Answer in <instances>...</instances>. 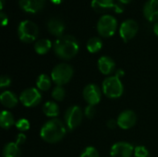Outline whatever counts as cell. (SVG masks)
Masks as SVG:
<instances>
[{"mask_svg":"<svg viewBox=\"0 0 158 157\" xmlns=\"http://www.w3.org/2000/svg\"><path fill=\"white\" fill-rule=\"evenodd\" d=\"M143 15L149 21L158 20V0H148L143 6Z\"/></svg>","mask_w":158,"mask_h":157,"instance_id":"obj_15","label":"cell"},{"mask_svg":"<svg viewBox=\"0 0 158 157\" xmlns=\"http://www.w3.org/2000/svg\"><path fill=\"white\" fill-rule=\"evenodd\" d=\"M52 3H54L55 5H59V4H61L62 3V1L63 0H50Z\"/></svg>","mask_w":158,"mask_h":157,"instance_id":"obj_37","label":"cell"},{"mask_svg":"<svg viewBox=\"0 0 158 157\" xmlns=\"http://www.w3.org/2000/svg\"><path fill=\"white\" fill-rule=\"evenodd\" d=\"M10 84H11L10 78L7 75H2L1 78H0V87L3 89V88L8 87Z\"/></svg>","mask_w":158,"mask_h":157,"instance_id":"obj_30","label":"cell"},{"mask_svg":"<svg viewBox=\"0 0 158 157\" xmlns=\"http://www.w3.org/2000/svg\"><path fill=\"white\" fill-rule=\"evenodd\" d=\"M1 104L6 108H13L18 105L19 99L17 95L10 91H4L0 95Z\"/></svg>","mask_w":158,"mask_h":157,"instance_id":"obj_18","label":"cell"},{"mask_svg":"<svg viewBox=\"0 0 158 157\" xmlns=\"http://www.w3.org/2000/svg\"><path fill=\"white\" fill-rule=\"evenodd\" d=\"M0 19H1L2 26H6L8 23V18H7L6 14L4 13L3 11H1V13H0Z\"/></svg>","mask_w":158,"mask_h":157,"instance_id":"obj_32","label":"cell"},{"mask_svg":"<svg viewBox=\"0 0 158 157\" xmlns=\"http://www.w3.org/2000/svg\"><path fill=\"white\" fill-rule=\"evenodd\" d=\"M47 29L51 34L59 38L63 36L65 31V24L59 18H52L47 22Z\"/></svg>","mask_w":158,"mask_h":157,"instance_id":"obj_16","label":"cell"},{"mask_svg":"<svg viewBox=\"0 0 158 157\" xmlns=\"http://www.w3.org/2000/svg\"><path fill=\"white\" fill-rule=\"evenodd\" d=\"M52 47V43L49 39H41L38 40L34 44V50L39 55L46 54Z\"/></svg>","mask_w":158,"mask_h":157,"instance_id":"obj_22","label":"cell"},{"mask_svg":"<svg viewBox=\"0 0 158 157\" xmlns=\"http://www.w3.org/2000/svg\"><path fill=\"white\" fill-rule=\"evenodd\" d=\"M15 125H16L17 129H18L19 131H21V132L27 131V130L30 129V122H29L26 118H20V119H19V120L16 122Z\"/></svg>","mask_w":158,"mask_h":157,"instance_id":"obj_27","label":"cell"},{"mask_svg":"<svg viewBox=\"0 0 158 157\" xmlns=\"http://www.w3.org/2000/svg\"><path fill=\"white\" fill-rule=\"evenodd\" d=\"M45 0H19V5L21 9L28 13H36L44 6Z\"/></svg>","mask_w":158,"mask_h":157,"instance_id":"obj_14","label":"cell"},{"mask_svg":"<svg viewBox=\"0 0 158 157\" xmlns=\"http://www.w3.org/2000/svg\"><path fill=\"white\" fill-rule=\"evenodd\" d=\"M132 0H118V2L119 3H121L122 5H126V4H129V3H131Z\"/></svg>","mask_w":158,"mask_h":157,"instance_id":"obj_36","label":"cell"},{"mask_svg":"<svg viewBox=\"0 0 158 157\" xmlns=\"http://www.w3.org/2000/svg\"><path fill=\"white\" fill-rule=\"evenodd\" d=\"M14 124H16V123H15V119H14L13 115L6 110H3L1 112V115H0V125L2 127V129L8 130Z\"/></svg>","mask_w":158,"mask_h":157,"instance_id":"obj_21","label":"cell"},{"mask_svg":"<svg viewBox=\"0 0 158 157\" xmlns=\"http://www.w3.org/2000/svg\"><path fill=\"white\" fill-rule=\"evenodd\" d=\"M106 126H107L108 129L114 130V129H116V127L118 126V121L115 120V119H109V120L107 121V123H106Z\"/></svg>","mask_w":158,"mask_h":157,"instance_id":"obj_33","label":"cell"},{"mask_svg":"<svg viewBox=\"0 0 158 157\" xmlns=\"http://www.w3.org/2000/svg\"><path fill=\"white\" fill-rule=\"evenodd\" d=\"M66 96V91L63 88V86H58L56 85L54 90L52 91V97L56 100V101H63L64 98Z\"/></svg>","mask_w":158,"mask_h":157,"instance_id":"obj_25","label":"cell"},{"mask_svg":"<svg viewBox=\"0 0 158 157\" xmlns=\"http://www.w3.org/2000/svg\"><path fill=\"white\" fill-rule=\"evenodd\" d=\"M19 101L26 107H34L41 103L42 94L36 88H28L20 93Z\"/></svg>","mask_w":158,"mask_h":157,"instance_id":"obj_8","label":"cell"},{"mask_svg":"<svg viewBox=\"0 0 158 157\" xmlns=\"http://www.w3.org/2000/svg\"><path fill=\"white\" fill-rule=\"evenodd\" d=\"M64 119L65 125L69 130H75L82 121V111L81 107L78 105L69 106L65 112Z\"/></svg>","mask_w":158,"mask_h":157,"instance_id":"obj_7","label":"cell"},{"mask_svg":"<svg viewBox=\"0 0 158 157\" xmlns=\"http://www.w3.org/2000/svg\"><path fill=\"white\" fill-rule=\"evenodd\" d=\"M18 35L20 41L24 43H31L38 36V27L31 20H23L19 24Z\"/></svg>","mask_w":158,"mask_h":157,"instance_id":"obj_5","label":"cell"},{"mask_svg":"<svg viewBox=\"0 0 158 157\" xmlns=\"http://www.w3.org/2000/svg\"><path fill=\"white\" fill-rule=\"evenodd\" d=\"M84 114L86 116V118H88L89 119H92L94 118L95 114H96V110L94 108V105H88L85 108V111H84Z\"/></svg>","mask_w":158,"mask_h":157,"instance_id":"obj_29","label":"cell"},{"mask_svg":"<svg viewBox=\"0 0 158 157\" xmlns=\"http://www.w3.org/2000/svg\"><path fill=\"white\" fill-rule=\"evenodd\" d=\"M82 94L86 103L91 105H97L101 101V97H102V93L100 88L94 83H90L86 85L83 89Z\"/></svg>","mask_w":158,"mask_h":157,"instance_id":"obj_11","label":"cell"},{"mask_svg":"<svg viewBox=\"0 0 158 157\" xmlns=\"http://www.w3.org/2000/svg\"><path fill=\"white\" fill-rule=\"evenodd\" d=\"M21 152L16 143H8L3 149V157H20Z\"/></svg>","mask_w":158,"mask_h":157,"instance_id":"obj_19","label":"cell"},{"mask_svg":"<svg viewBox=\"0 0 158 157\" xmlns=\"http://www.w3.org/2000/svg\"><path fill=\"white\" fill-rule=\"evenodd\" d=\"M80 157H99V153L94 147L88 146L83 150Z\"/></svg>","mask_w":158,"mask_h":157,"instance_id":"obj_26","label":"cell"},{"mask_svg":"<svg viewBox=\"0 0 158 157\" xmlns=\"http://www.w3.org/2000/svg\"><path fill=\"white\" fill-rule=\"evenodd\" d=\"M3 6H4V0H0V8L3 9Z\"/></svg>","mask_w":158,"mask_h":157,"instance_id":"obj_38","label":"cell"},{"mask_svg":"<svg viewBox=\"0 0 158 157\" xmlns=\"http://www.w3.org/2000/svg\"><path fill=\"white\" fill-rule=\"evenodd\" d=\"M25 142H26V136H25V134H23L22 132H21V133H19V134L17 136L16 143L19 146V145L23 144Z\"/></svg>","mask_w":158,"mask_h":157,"instance_id":"obj_31","label":"cell"},{"mask_svg":"<svg viewBox=\"0 0 158 157\" xmlns=\"http://www.w3.org/2000/svg\"><path fill=\"white\" fill-rule=\"evenodd\" d=\"M104 94L111 99H118L122 96L124 92L123 84L117 76H109L106 78L102 84Z\"/></svg>","mask_w":158,"mask_h":157,"instance_id":"obj_3","label":"cell"},{"mask_svg":"<svg viewBox=\"0 0 158 157\" xmlns=\"http://www.w3.org/2000/svg\"><path fill=\"white\" fill-rule=\"evenodd\" d=\"M138 30V23L131 19H129L121 23L119 27V34L124 42H128L137 34Z\"/></svg>","mask_w":158,"mask_h":157,"instance_id":"obj_10","label":"cell"},{"mask_svg":"<svg viewBox=\"0 0 158 157\" xmlns=\"http://www.w3.org/2000/svg\"><path fill=\"white\" fill-rule=\"evenodd\" d=\"M154 32L156 33V35L158 37V20L156 22V24L154 26Z\"/></svg>","mask_w":158,"mask_h":157,"instance_id":"obj_35","label":"cell"},{"mask_svg":"<svg viewBox=\"0 0 158 157\" xmlns=\"http://www.w3.org/2000/svg\"><path fill=\"white\" fill-rule=\"evenodd\" d=\"M118 126L122 130L131 129L137 121V116L132 110H124L118 117Z\"/></svg>","mask_w":158,"mask_h":157,"instance_id":"obj_13","label":"cell"},{"mask_svg":"<svg viewBox=\"0 0 158 157\" xmlns=\"http://www.w3.org/2000/svg\"><path fill=\"white\" fill-rule=\"evenodd\" d=\"M97 65H98V68H99L100 72L104 75L111 74L116 68V64H115L114 60L107 56H101L98 59Z\"/></svg>","mask_w":158,"mask_h":157,"instance_id":"obj_17","label":"cell"},{"mask_svg":"<svg viewBox=\"0 0 158 157\" xmlns=\"http://www.w3.org/2000/svg\"><path fill=\"white\" fill-rule=\"evenodd\" d=\"M118 27L117 19L111 15L102 16L97 22V31L103 37H111L115 34Z\"/></svg>","mask_w":158,"mask_h":157,"instance_id":"obj_6","label":"cell"},{"mask_svg":"<svg viewBox=\"0 0 158 157\" xmlns=\"http://www.w3.org/2000/svg\"><path fill=\"white\" fill-rule=\"evenodd\" d=\"M52 85V79L46 74H41L36 80V86L41 91H48Z\"/></svg>","mask_w":158,"mask_h":157,"instance_id":"obj_23","label":"cell"},{"mask_svg":"<svg viewBox=\"0 0 158 157\" xmlns=\"http://www.w3.org/2000/svg\"><path fill=\"white\" fill-rule=\"evenodd\" d=\"M134 154L133 146L126 142H119L111 147L110 155L111 157H131Z\"/></svg>","mask_w":158,"mask_h":157,"instance_id":"obj_12","label":"cell"},{"mask_svg":"<svg viewBox=\"0 0 158 157\" xmlns=\"http://www.w3.org/2000/svg\"><path fill=\"white\" fill-rule=\"evenodd\" d=\"M73 68L70 65L66 63H60L56 65L52 72L51 79L52 81L58 86H63L70 81L73 76Z\"/></svg>","mask_w":158,"mask_h":157,"instance_id":"obj_4","label":"cell"},{"mask_svg":"<svg viewBox=\"0 0 158 157\" xmlns=\"http://www.w3.org/2000/svg\"><path fill=\"white\" fill-rule=\"evenodd\" d=\"M66 125L58 118H53L44 123L41 129V138L48 143H56L66 135Z\"/></svg>","mask_w":158,"mask_h":157,"instance_id":"obj_2","label":"cell"},{"mask_svg":"<svg viewBox=\"0 0 158 157\" xmlns=\"http://www.w3.org/2000/svg\"><path fill=\"white\" fill-rule=\"evenodd\" d=\"M92 7L98 13H104L109 9H114L117 13H122L124 10L123 5L115 2V0H92Z\"/></svg>","mask_w":158,"mask_h":157,"instance_id":"obj_9","label":"cell"},{"mask_svg":"<svg viewBox=\"0 0 158 157\" xmlns=\"http://www.w3.org/2000/svg\"><path fill=\"white\" fill-rule=\"evenodd\" d=\"M134 157H149V152L145 146H136L134 148Z\"/></svg>","mask_w":158,"mask_h":157,"instance_id":"obj_28","label":"cell"},{"mask_svg":"<svg viewBox=\"0 0 158 157\" xmlns=\"http://www.w3.org/2000/svg\"><path fill=\"white\" fill-rule=\"evenodd\" d=\"M123 75H124V71L122 70V69H118V71H117V77H118L119 79L121 78V77H123Z\"/></svg>","mask_w":158,"mask_h":157,"instance_id":"obj_34","label":"cell"},{"mask_svg":"<svg viewBox=\"0 0 158 157\" xmlns=\"http://www.w3.org/2000/svg\"><path fill=\"white\" fill-rule=\"evenodd\" d=\"M43 111L48 118H56L59 115V106L56 103L48 101L44 105Z\"/></svg>","mask_w":158,"mask_h":157,"instance_id":"obj_20","label":"cell"},{"mask_svg":"<svg viewBox=\"0 0 158 157\" xmlns=\"http://www.w3.org/2000/svg\"><path fill=\"white\" fill-rule=\"evenodd\" d=\"M102 46H103V42L98 37H92L91 39L88 40L86 44L87 50L92 54L99 52L102 49Z\"/></svg>","mask_w":158,"mask_h":157,"instance_id":"obj_24","label":"cell"},{"mask_svg":"<svg viewBox=\"0 0 158 157\" xmlns=\"http://www.w3.org/2000/svg\"><path fill=\"white\" fill-rule=\"evenodd\" d=\"M55 54L62 59L69 60L79 52V42L72 35H63L56 40L53 45Z\"/></svg>","mask_w":158,"mask_h":157,"instance_id":"obj_1","label":"cell"}]
</instances>
